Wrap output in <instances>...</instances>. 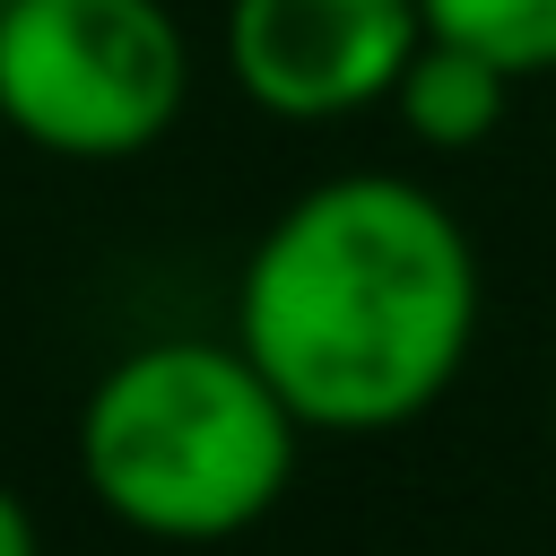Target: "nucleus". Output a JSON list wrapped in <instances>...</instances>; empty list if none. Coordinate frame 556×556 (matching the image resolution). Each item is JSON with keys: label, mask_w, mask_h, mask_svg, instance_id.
Masks as SVG:
<instances>
[{"label": "nucleus", "mask_w": 556, "mask_h": 556, "mask_svg": "<svg viewBox=\"0 0 556 556\" xmlns=\"http://www.w3.org/2000/svg\"><path fill=\"white\" fill-rule=\"evenodd\" d=\"M417 9H426L434 35L478 43L513 78H547L556 70V0H417Z\"/></svg>", "instance_id": "obj_6"}, {"label": "nucleus", "mask_w": 556, "mask_h": 556, "mask_svg": "<svg viewBox=\"0 0 556 556\" xmlns=\"http://www.w3.org/2000/svg\"><path fill=\"white\" fill-rule=\"evenodd\" d=\"M191 43L165 0H0V130L43 156L113 165L174 130Z\"/></svg>", "instance_id": "obj_3"}, {"label": "nucleus", "mask_w": 556, "mask_h": 556, "mask_svg": "<svg viewBox=\"0 0 556 556\" xmlns=\"http://www.w3.org/2000/svg\"><path fill=\"white\" fill-rule=\"evenodd\" d=\"M513 70L504 61H486L478 43H452V35H417V52L400 61V78H391V113H400V130L417 139V148H443V156H460V148H486L495 130H504V113H513Z\"/></svg>", "instance_id": "obj_5"}, {"label": "nucleus", "mask_w": 556, "mask_h": 556, "mask_svg": "<svg viewBox=\"0 0 556 556\" xmlns=\"http://www.w3.org/2000/svg\"><path fill=\"white\" fill-rule=\"evenodd\" d=\"M0 556H35V513L0 486Z\"/></svg>", "instance_id": "obj_7"}, {"label": "nucleus", "mask_w": 556, "mask_h": 556, "mask_svg": "<svg viewBox=\"0 0 556 556\" xmlns=\"http://www.w3.org/2000/svg\"><path fill=\"white\" fill-rule=\"evenodd\" d=\"M295 408L235 339L130 348L78 408L87 495L139 539H235L295 478Z\"/></svg>", "instance_id": "obj_2"}, {"label": "nucleus", "mask_w": 556, "mask_h": 556, "mask_svg": "<svg viewBox=\"0 0 556 556\" xmlns=\"http://www.w3.org/2000/svg\"><path fill=\"white\" fill-rule=\"evenodd\" d=\"M478 252L408 174H330L295 191L243 261L235 348L304 434H400L469 365Z\"/></svg>", "instance_id": "obj_1"}, {"label": "nucleus", "mask_w": 556, "mask_h": 556, "mask_svg": "<svg viewBox=\"0 0 556 556\" xmlns=\"http://www.w3.org/2000/svg\"><path fill=\"white\" fill-rule=\"evenodd\" d=\"M547 443H556V382H547Z\"/></svg>", "instance_id": "obj_8"}, {"label": "nucleus", "mask_w": 556, "mask_h": 556, "mask_svg": "<svg viewBox=\"0 0 556 556\" xmlns=\"http://www.w3.org/2000/svg\"><path fill=\"white\" fill-rule=\"evenodd\" d=\"M417 35V0H226V70L278 122H339L382 104Z\"/></svg>", "instance_id": "obj_4"}]
</instances>
